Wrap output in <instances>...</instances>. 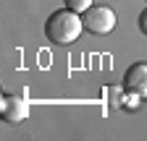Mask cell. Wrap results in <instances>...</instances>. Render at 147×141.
Masks as SVG:
<instances>
[{"label":"cell","mask_w":147,"mask_h":141,"mask_svg":"<svg viewBox=\"0 0 147 141\" xmlns=\"http://www.w3.org/2000/svg\"><path fill=\"white\" fill-rule=\"evenodd\" d=\"M123 92L147 97V63H131L123 73Z\"/></svg>","instance_id":"277c9868"},{"label":"cell","mask_w":147,"mask_h":141,"mask_svg":"<svg viewBox=\"0 0 147 141\" xmlns=\"http://www.w3.org/2000/svg\"><path fill=\"white\" fill-rule=\"evenodd\" d=\"M82 31H84V19H82V13H74L71 8L53 11L45 21V37L61 47L76 42L82 37Z\"/></svg>","instance_id":"6da1fadb"},{"label":"cell","mask_w":147,"mask_h":141,"mask_svg":"<svg viewBox=\"0 0 147 141\" xmlns=\"http://www.w3.org/2000/svg\"><path fill=\"white\" fill-rule=\"evenodd\" d=\"M121 94H123V86H121V89H118V86H110V89H108V97H110V104H113V107L121 104Z\"/></svg>","instance_id":"8992f818"},{"label":"cell","mask_w":147,"mask_h":141,"mask_svg":"<svg viewBox=\"0 0 147 141\" xmlns=\"http://www.w3.org/2000/svg\"><path fill=\"white\" fill-rule=\"evenodd\" d=\"M66 3V8H71L74 13H84L87 8H92L95 3H92V0H63Z\"/></svg>","instance_id":"5b68a950"},{"label":"cell","mask_w":147,"mask_h":141,"mask_svg":"<svg viewBox=\"0 0 147 141\" xmlns=\"http://www.w3.org/2000/svg\"><path fill=\"white\" fill-rule=\"evenodd\" d=\"M139 31L144 34V37H147V8L139 13Z\"/></svg>","instance_id":"52a82bcc"},{"label":"cell","mask_w":147,"mask_h":141,"mask_svg":"<svg viewBox=\"0 0 147 141\" xmlns=\"http://www.w3.org/2000/svg\"><path fill=\"white\" fill-rule=\"evenodd\" d=\"M82 19L89 34H110L116 29V11L110 5H92L82 13Z\"/></svg>","instance_id":"7a4b0ae2"},{"label":"cell","mask_w":147,"mask_h":141,"mask_svg":"<svg viewBox=\"0 0 147 141\" xmlns=\"http://www.w3.org/2000/svg\"><path fill=\"white\" fill-rule=\"evenodd\" d=\"M0 115L5 123H21L29 118V102L21 94H3L0 97Z\"/></svg>","instance_id":"3957f363"}]
</instances>
